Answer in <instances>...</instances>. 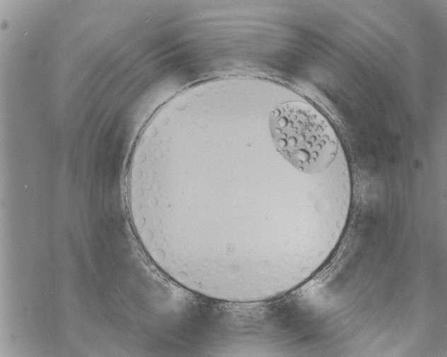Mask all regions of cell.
<instances>
[{
    "label": "cell",
    "mask_w": 447,
    "mask_h": 357,
    "mask_svg": "<svg viewBox=\"0 0 447 357\" xmlns=\"http://www.w3.org/2000/svg\"><path fill=\"white\" fill-rule=\"evenodd\" d=\"M269 130L277 152L301 174L323 173L338 154L339 142L334 129L308 102L279 104L269 114Z\"/></svg>",
    "instance_id": "obj_1"
}]
</instances>
